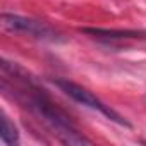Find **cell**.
<instances>
[{
    "label": "cell",
    "instance_id": "obj_1",
    "mask_svg": "<svg viewBox=\"0 0 146 146\" xmlns=\"http://www.w3.org/2000/svg\"><path fill=\"white\" fill-rule=\"evenodd\" d=\"M2 70L11 74L16 79V83H17L16 90L21 93L19 98L24 103V107H28L40 120H43L64 144H70V146L91 144L90 139H86L83 134L78 132V129L74 127V124L70 120V117L46 95V91L33 78L28 76V72L24 69H21L16 64L4 60Z\"/></svg>",
    "mask_w": 146,
    "mask_h": 146
},
{
    "label": "cell",
    "instance_id": "obj_2",
    "mask_svg": "<svg viewBox=\"0 0 146 146\" xmlns=\"http://www.w3.org/2000/svg\"><path fill=\"white\" fill-rule=\"evenodd\" d=\"M55 84H57L65 95H69L72 100H76L78 103L86 105V107H90V108H93V110H98L100 113H103L107 119H110L112 122H115V124H119V125L131 127V124H129L122 115H119L115 110H112L108 105H105V103H103L100 98H96L90 90H86V88H83V86H79V84H76V83H72V81H67V79H57Z\"/></svg>",
    "mask_w": 146,
    "mask_h": 146
},
{
    "label": "cell",
    "instance_id": "obj_3",
    "mask_svg": "<svg viewBox=\"0 0 146 146\" xmlns=\"http://www.w3.org/2000/svg\"><path fill=\"white\" fill-rule=\"evenodd\" d=\"M4 26L7 29L12 31H23L28 33L35 38L45 40V41H62L60 33L57 29H53L52 26H48L43 21H36L31 17H23V16H16V14H4L2 16Z\"/></svg>",
    "mask_w": 146,
    "mask_h": 146
},
{
    "label": "cell",
    "instance_id": "obj_4",
    "mask_svg": "<svg viewBox=\"0 0 146 146\" xmlns=\"http://www.w3.org/2000/svg\"><path fill=\"white\" fill-rule=\"evenodd\" d=\"M86 35H93L98 38L107 40H125V38H146L144 31H132V29H102V28H84L81 29Z\"/></svg>",
    "mask_w": 146,
    "mask_h": 146
},
{
    "label": "cell",
    "instance_id": "obj_5",
    "mask_svg": "<svg viewBox=\"0 0 146 146\" xmlns=\"http://www.w3.org/2000/svg\"><path fill=\"white\" fill-rule=\"evenodd\" d=\"M0 137H2L5 144H16L19 141V132L5 113H2V132H0Z\"/></svg>",
    "mask_w": 146,
    "mask_h": 146
}]
</instances>
